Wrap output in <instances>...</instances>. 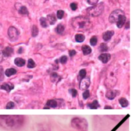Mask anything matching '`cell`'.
<instances>
[{"instance_id": "obj_30", "label": "cell", "mask_w": 135, "mask_h": 131, "mask_svg": "<svg viewBox=\"0 0 135 131\" xmlns=\"http://www.w3.org/2000/svg\"><path fill=\"white\" fill-rule=\"evenodd\" d=\"M97 41H98V39H97V38L95 36L92 37L90 40V44L92 46H95L97 44Z\"/></svg>"}, {"instance_id": "obj_24", "label": "cell", "mask_w": 135, "mask_h": 131, "mask_svg": "<svg viewBox=\"0 0 135 131\" xmlns=\"http://www.w3.org/2000/svg\"><path fill=\"white\" fill-rule=\"evenodd\" d=\"M35 66H36V64L35 62L33 60V59H29L28 65H27L28 68L32 69V68H34Z\"/></svg>"}, {"instance_id": "obj_9", "label": "cell", "mask_w": 135, "mask_h": 131, "mask_svg": "<svg viewBox=\"0 0 135 131\" xmlns=\"http://www.w3.org/2000/svg\"><path fill=\"white\" fill-rule=\"evenodd\" d=\"M14 88V86L11 83H4L1 86V89H3L6 91L7 92H10L12 89H13Z\"/></svg>"}, {"instance_id": "obj_5", "label": "cell", "mask_w": 135, "mask_h": 131, "mask_svg": "<svg viewBox=\"0 0 135 131\" xmlns=\"http://www.w3.org/2000/svg\"><path fill=\"white\" fill-rule=\"evenodd\" d=\"M122 15H125L124 11H122L121 10H115L111 13L109 16V22L111 23H117L120 16Z\"/></svg>"}, {"instance_id": "obj_15", "label": "cell", "mask_w": 135, "mask_h": 131, "mask_svg": "<svg viewBox=\"0 0 135 131\" xmlns=\"http://www.w3.org/2000/svg\"><path fill=\"white\" fill-rule=\"evenodd\" d=\"M14 63L18 67H23L25 64V60L21 58H16L14 60Z\"/></svg>"}, {"instance_id": "obj_3", "label": "cell", "mask_w": 135, "mask_h": 131, "mask_svg": "<svg viewBox=\"0 0 135 131\" xmlns=\"http://www.w3.org/2000/svg\"><path fill=\"white\" fill-rule=\"evenodd\" d=\"M71 126L76 130L81 131H87L88 123L85 118L75 117L71 120Z\"/></svg>"}, {"instance_id": "obj_12", "label": "cell", "mask_w": 135, "mask_h": 131, "mask_svg": "<svg viewBox=\"0 0 135 131\" xmlns=\"http://www.w3.org/2000/svg\"><path fill=\"white\" fill-rule=\"evenodd\" d=\"M114 32L113 31H107L105 32L103 34V39L105 41H108L111 39V37L113 36Z\"/></svg>"}, {"instance_id": "obj_41", "label": "cell", "mask_w": 135, "mask_h": 131, "mask_svg": "<svg viewBox=\"0 0 135 131\" xmlns=\"http://www.w3.org/2000/svg\"><path fill=\"white\" fill-rule=\"evenodd\" d=\"M22 48H20V49L19 50V53H22Z\"/></svg>"}, {"instance_id": "obj_35", "label": "cell", "mask_w": 135, "mask_h": 131, "mask_svg": "<svg viewBox=\"0 0 135 131\" xmlns=\"http://www.w3.org/2000/svg\"><path fill=\"white\" fill-rule=\"evenodd\" d=\"M4 79L3 68L2 66H0V82L2 81Z\"/></svg>"}, {"instance_id": "obj_37", "label": "cell", "mask_w": 135, "mask_h": 131, "mask_svg": "<svg viewBox=\"0 0 135 131\" xmlns=\"http://www.w3.org/2000/svg\"><path fill=\"white\" fill-rule=\"evenodd\" d=\"M99 0H87V2L91 4V5H95L97 2H98Z\"/></svg>"}, {"instance_id": "obj_23", "label": "cell", "mask_w": 135, "mask_h": 131, "mask_svg": "<svg viewBox=\"0 0 135 131\" xmlns=\"http://www.w3.org/2000/svg\"><path fill=\"white\" fill-rule=\"evenodd\" d=\"M39 33V30H38L36 25H34L32 27V35L33 37H35L38 35Z\"/></svg>"}, {"instance_id": "obj_18", "label": "cell", "mask_w": 135, "mask_h": 131, "mask_svg": "<svg viewBox=\"0 0 135 131\" xmlns=\"http://www.w3.org/2000/svg\"><path fill=\"white\" fill-rule=\"evenodd\" d=\"M16 73H17V71L14 68H9L6 70V71H5V74L7 77H9L12 75L16 74Z\"/></svg>"}, {"instance_id": "obj_16", "label": "cell", "mask_w": 135, "mask_h": 131, "mask_svg": "<svg viewBox=\"0 0 135 131\" xmlns=\"http://www.w3.org/2000/svg\"><path fill=\"white\" fill-rule=\"evenodd\" d=\"M82 51L83 54L86 56V55L90 54L92 50L89 46L87 45H83L82 46Z\"/></svg>"}, {"instance_id": "obj_34", "label": "cell", "mask_w": 135, "mask_h": 131, "mask_svg": "<svg viewBox=\"0 0 135 131\" xmlns=\"http://www.w3.org/2000/svg\"><path fill=\"white\" fill-rule=\"evenodd\" d=\"M68 60V57L66 56H63L61 57L60 59V61L62 63V64H65V63L67 62Z\"/></svg>"}, {"instance_id": "obj_17", "label": "cell", "mask_w": 135, "mask_h": 131, "mask_svg": "<svg viewBox=\"0 0 135 131\" xmlns=\"http://www.w3.org/2000/svg\"><path fill=\"white\" fill-rule=\"evenodd\" d=\"M88 106L91 109H97L99 107H100V105L99 104L98 100H95L92 101V103L89 104L88 105Z\"/></svg>"}, {"instance_id": "obj_14", "label": "cell", "mask_w": 135, "mask_h": 131, "mask_svg": "<svg viewBox=\"0 0 135 131\" xmlns=\"http://www.w3.org/2000/svg\"><path fill=\"white\" fill-rule=\"evenodd\" d=\"M2 53L4 57H10L13 53V49L11 47H9V46H7L3 50Z\"/></svg>"}, {"instance_id": "obj_2", "label": "cell", "mask_w": 135, "mask_h": 131, "mask_svg": "<svg viewBox=\"0 0 135 131\" xmlns=\"http://www.w3.org/2000/svg\"><path fill=\"white\" fill-rule=\"evenodd\" d=\"M71 25L74 30L77 31H86L92 26L89 19L83 16H79L72 19Z\"/></svg>"}, {"instance_id": "obj_39", "label": "cell", "mask_w": 135, "mask_h": 131, "mask_svg": "<svg viewBox=\"0 0 135 131\" xmlns=\"http://www.w3.org/2000/svg\"><path fill=\"white\" fill-rule=\"evenodd\" d=\"M104 109H112V108L111 107V106H105L104 107Z\"/></svg>"}, {"instance_id": "obj_4", "label": "cell", "mask_w": 135, "mask_h": 131, "mask_svg": "<svg viewBox=\"0 0 135 131\" xmlns=\"http://www.w3.org/2000/svg\"><path fill=\"white\" fill-rule=\"evenodd\" d=\"M104 10V4L102 2L90 7L87 9V13L91 16H98L102 13Z\"/></svg>"}, {"instance_id": "obj_10", "label": "cell", "mask_w": 135, "mask_h": 131, "mask_svg": "<svg viewBox=\"0 0 135 131\" xmlns=\"http://www.w3.org/2000/svg\"><path fill=\"white\" fill-rule=\"evenodd\" d=\"M110 54L109 53H102L99 56V59L103 63H107L110 59Z\"/></svg>"}, {"instance_id": "obj_25", "label": "cell", "mask_w": 135, "mask_h": 131, "mask_svg": "<svg viewBox=\"0 0 135 131\" xmlns=\"http://www.w3.org/2000/svg\"><path fill=\"white\" fill-rule=\"evenodd\" d=\"M40 24L41 26L43 28H46L48 27V23L47 22H46V19L45 18H43V17H42V18H41L40 19Z\"/></svg>"}, {"instance_id": "obj_13", "label": "cell", "mask_w": 135, "mask_h": 131, "mask_svg": "<svg viewBox=\"0 0 135 131\" xmlns=\"http://www.w3.org/2000/svg\"><path fill=\"white\" fill-rule=\"evenodd\" d=\"M126 20V17L125 16V15H121L116 23L117 27L118 28H122V26H123L124 24L125 23Z\"/></svg>"}, {"instance_id": "obj_28", "label": "cell", "mask_w": 135, "mask_h": 131, "mask_svg": "<svg viewBox=\"0 0 135 131\" xmlns=\"http://www.w3.org/2000/svg\"><path fill=\"white\" fill-rule=\"evenodd\" d=\"M19 12L21 14H28V13H29L27 8L25 6L21 7Z\"/></svg>"}, {"instance_id": "obj_20", "label": "cell", "mask_w": 135, "mask_h": 131, "mask_svg": "<svg viewBox=\"0 0 135 131\" xmlns=\"http://www.w3.org/2000/svg\"><path fill=\"white\" fill-rule=\"evenodd\" d=\"M119 104H120V105L122 107H127L129 105V102L128 100L126 99L125 98H121L119 99Z\"/></svg>"}, {"instance_id": "obj_33", "label": "cell", "mask_w": 135, "mask_h": 131, "mask_svg": "<svg viewBox=\"0 0 135 131\" xmlns=\"http://www.w3.org/2000/svg\"><path fill=\"white\" fill-rule=\"evenodd\" d=\"M15 106V104L12 101H10L9 103H8L7 104L6 106V109H11L13 108Z\"/></svg>"}, {"instance_id": "obj_11", "label": "cell", "mask_w": 135, "mask_h": 131, "mask_svg": "<svg viewBox=\"0 0 135 131\" xmlns=\"http://www.w3.org/2000/svg\"><path fill=\"white\" fill-rule=\"evenodd\" d=\"M58 105V103L56 100L51 99L49 100L46 104L45 105V107L44 108V109H49L50 108H56Z\"/></svg>"}, {"instance_id": "obj_19", "label": "cell", "mask_w": 135, "mask_h": 131, "mask_svg": "<svg viewBox=\"0 0 135 131\" xmlns=\"http://www.w3.org/2000/svg\"><path fill=\"white\" fill-rule=\"evenodd\" d=\"M47 19L49 21V22L51 25H53L57 21L56 16H55V15L53 14H49L47 16Z\"/></svg>"}, {"instance_id": "obj_21", "label": "cell", "mask_w": 135, "mask_h": 131, "mask_svg": "<svg viewBox=\"0 0 135 131\" xmlns=\"http://www.w3.org/2000/svg\"><path fill=\"white\" fill-rule=\"evenodd\" d=\"M75 41L78 42H82L85 39V37L81 34H78V35H75Z\"/></svg>"}, {"instance_id": "obj_29", "label": "cell", "mask_w": 135, "mask_h": 131, "mask_svg": "<svg viewBox=\"0 0 135 131\" xmlns=\"http://www.w3.org/2000/svg\"><path fill=\"white\" fill-rule=\"evenodd\" d=\"M69 92L71 94V95L72 96V97H73V98H74V97H75L76 96H77L78 91L77 90L75 89H74V88L70 89L69 90Z\"/></svg>"}, {"instance_id": "obj_22", "label": "cell", "mask_w": 135, "mask_h": 131, "mask_svg": "<svg viewBox=\"0 0 135 131\" xmlns=\"http://www.w3.org/2000/svg\"><path fill=\"white\" fill-rule=\"evenodd\" d=\"M99 49L100 52H106L108 50V47L106 44L104 43H102L100 44Z\"/></svg>"}, {"instance_id": "obj_7", "label": "cell", "mask_w": 135, "mask_h": 131, "mask_svg": "<svg viewBox=\"0 0 135 131\" xmlns=\"http://www.w3.org/2000/svg\"><path fill=\"white\" fill-rule=\"evenodd\" d=\"M90 84V79L89 78H84L82 79L80 83L79 88L81 90H86L89 87Z\"/></svg>"}, {"instance_id": "obj_6", "label": "cell", "mask_w": 135, "mask_h": 131, "mask_svg": "<svg viewBox=\"0 0 135 131\" xmlns=\"http://www.w3.org/2000/svg\"><path fill=\"white\" fill-rule=\"evenodd\" d=\"M8 35L10 37L11 40L14 41L18 39L19 33L15 28L11 27L8 30Z\"/></svg>"}, {"instance_id": "obj_26", "label": "cell", "mask_w": 135, "mask_h": 131, "mask_svg": "<svg viewBox=\"0 0 135 131\" xmlns=\"http://www.w3.org/2000/svg\"><path fill=\"white\" fill-rule=\"evenodd\" d=\"M86 74H87L86 70L85 69H81V70H80L79 71V77H80V79L81 80L82 79L86 77Z\"/></svg>"}, {"instance_id": "obj_1", "label": "cell", "mask_w": 135, "mask_h": 131, "mask_svg": "<svg viewBox=\"0 0 135 131\" xmlns=\"http://www.w3.org/2000/svg\"><path fill=\"white\" fill-rule=\"evenodd\" d=\"M23 118L19 115H1L0 116V124L4 127L14 128L22 124Z\"/></svg>"}, {"instance_id": "obj_36", "label": "cell", "mask_w": 135, "mask_h": 131, "mask_svg": "<svg viewBox=\"0 0 135 131\" xmlns=\"http://www.w3.org/2000/svg\"><path fill=\"white\" fill-rule=\"evenodd\" d=\"M77 4L75 3H72L70 4V7L72 9V10L75 11L77 9Z\"/></svg>"}, {"instance_id": "obj_38", "label": "cell", "mask_w": 135, "mask_h": 131, "mask_svg": "<svg viewBox=\"0 0 135 131\" xmlns=\"http://www.w3.org/2000/svg\"><path fill=\"white\" fill-rule=\"evenodd\" d=\"M69 54L70 57H73L74 56H75V54H76V51L74 50H71L69 51Z\"/></svg>"}, {"instance_id": "obj_31", "label": "cell", "mask_w": 135, "mask_h": 131, "mask_svg": "<svg viewBox=\"0 0 135 131\" xmlns=\"http://www.w3.org/2000/svg\"><path fill=\"white\" fill-rule=\"evenodd\" d=\"M82 96H83V98L84 99L86 100L87 99H88L90 96V91H89V90H88V89H86L85 91H84L83 92Z\"/></svg>"}, {"instance_id": "obj_32", "label": "cell", "mask_w": 135, "mask_h": 131, "mask_svg": "<svg viewBox=\"0 0 135 131\" xmlns=\"http://www.w3.org/2000/svg\"><path fill=\"white\" fill-rule=\"evenodd\" d=\"M65 12L62 10H59L57 12V17L59 19H62L63 17V15H64Z\"/></svg>"}, {"instance_id": "obj_27", "label": "cell", "mask_w": 135, "mask_h": 131, "mask_svg": "<svg viewBox=\"0 0 135 131\" xmlns=\"http://www.w3.org/2000/svg\"><path fill=\"white\" fill-rule=\"evenodd\" d=\"M65 30V27L62 24H59L57 27V32L59 34H61Z\"/></svg>"}, {"instance_id": "obj_40", "label": "cell", "mask_w": 135, "mask_h": 131, "mask_svg": "<svg viewBox=\"0 0 135 131\" xmlns=\"http://www.w3.org/2000/svg\"><path fill=\"white\" fill-rule=\"evenodd\" d=\"M130 27V25H129V21H128V22H127V23L126 24V29H129Z\"/></svg>"}, {"instance_id": "obj_8", "label": "cell", "mask_w": 135, "mask_h": 131, "mask_svg": "<svg viewBox=\"0 0 135 131\" xmlns=\"http://www.w3.org/2000/svg\"><path fill=\"white\" fill-rule=\"evenodd\" d=\"M119 95V91L117 90H108L106 94H105V97L106 98L109 100H113L116 98V97Z\"/></svg>"}]
</instances>
